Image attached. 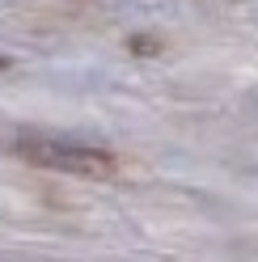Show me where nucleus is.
Listing matches in <instances>:
<instances>
[{"mask_svg": "<svg viewBox=\"0 0 258 262\" xmlns=\"http://www.w3.org/2000/svg\"><path fill=\"white\" fill-rule=\"evenodd\" d=\"M13 152L38 169H59V173H76V178H115L119 173V157L110 148L85 140H63V136H42V131H26L13 140Z\"/></svg>", "mask_w": 258, "mask_h": 262, "instance_id": "1", "label": "nucleus"}, {"mask_svg": "<svg viewBox=\"0 0 258 262\" xmlns=\"http://www.w3.org/2000/svg\"><path fill=\"white\" fill-rule=\"evenodd\" d=\"M5 63H9V59H5V55H0V68H5Z\"/></svg>", "mask_w": 258, "mask_h": 262, "instance_id": "2", "label": "nucleus"}]
</instances>
